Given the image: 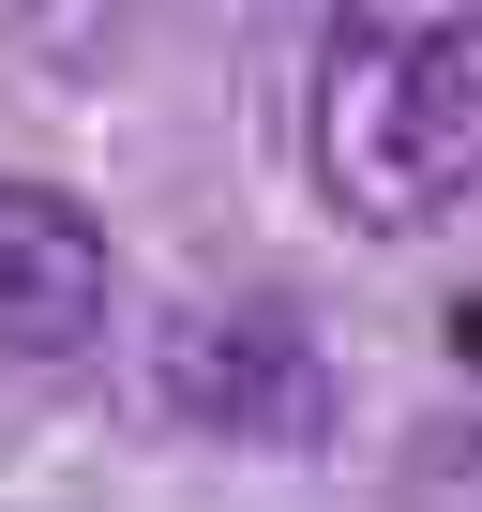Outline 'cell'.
<instances>
[{"label":"cell","mask_w":482,"mask_h":512,"mask_svg":"<svg viewBox=\"0 0 482 512\" xmlns=\"http://www.w3.org/2000/svg\"><path fill=\"white\" fill-rule=\"evenodd\" d=\"M151 392L166 422L226 437V452H317L332 437V347L287 302H196L151 332Z\"/></svg>","instance_id":"cell-2"},{"label":"cell","mask_w":482,"mask_h":512,"mask_svg":"<svg viewBox=\"0 0 482 512\" xmlns=\"http://www.w3.org/2000/svg\"><path fill=\"white\" fill-rule=\"evenodd\" d=\"M106 317H121L106 226L61 181H0V347L16 362H76V347H106Z\"/></svg>","instance_id":"cell-3"},{"label":"cell","mask_w":482,"mask_h":512,"mask_svg":"<svg viewBox=\"0 0 482 512\" xmlns=\"http://www.w3.org/2000/svg\"><path fill=\"white\" fill-rule=\"evenodd\" d=\"M302 151L347 226H377V241L437 226L482 166V0H347L317 31Z\"/></svg>","instance_id":"cell-1"}]
</instances>
